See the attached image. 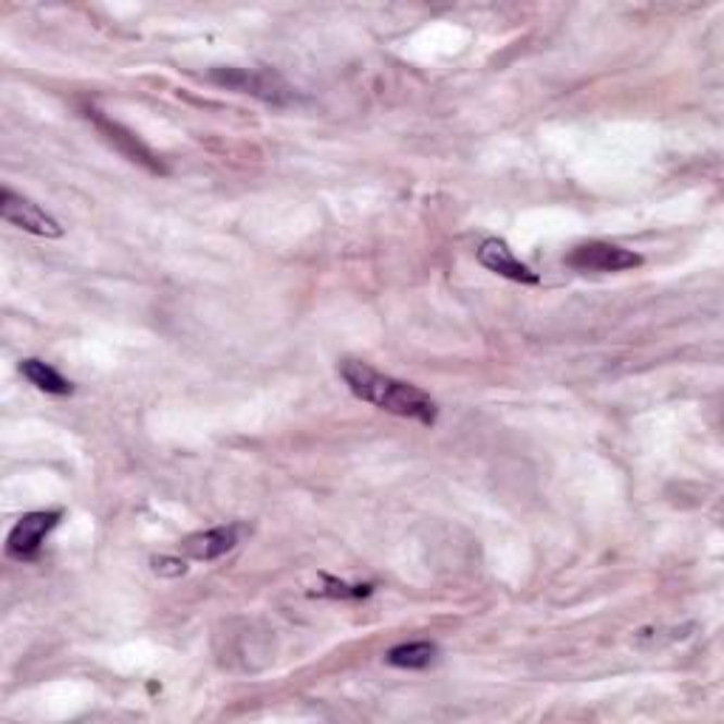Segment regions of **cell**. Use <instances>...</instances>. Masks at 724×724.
<instances>
[{
    "label": "cell",
    "mask_w": 724,
    "mask_h": 724,
    "mask_svg": "<svg viewBox=\"0 0 724 724\" xmlns=\"http://www.w3.org/2000/svg\"><path fill=\"white\" fill-rule=\"evenodd\" d=\"M153 572H157V575L178 577V575H185L187 566H185V561H176V558H153Z\"/></svg>",
    "instance_id": "11"
},
{
    "label": "cell",
    "mask_w": 724,
    "mask_h": 724,
    "mask_svg": "<svg viewBox=\"0 0 724 724\" xmlns=\"http://www.w3.org/2000/svg\"><path fill=\"white\" fill-rule=\"evenodd\" d=\"M340 377L357 399L377 405L379 411H388L394 416H402V420H416L422 425H436V420H439V408L422 388L388 377V374H379L365 362L342 360Z\"/></svg>",
    "instance_id": "1"
},
{
    "label": "cell",
    "mask_w": 724,
    "mask_h": 724,
    "mask_svg": "<svg viewBox=\"0 0 724 724\" xmlns=\"http://www.w3.org/2000/svg\"><path fill=\"white\" fill-rule=\"evenodd\" d=\"M436 653H439V648L434 646V642H427V639H420V642H405V646H397L388 651V665L394 667H408V671H422V667H427L430 662L436 660Z\"/></svg>",
    "instance_id": "9"
},
{
    "label": "cell",
    "mask_w": 724,
    "mask_h": 724,
    "mask_svg": "<svg viewBox=\"0 0 724 724\" xmlns=\"http://www.w3.org/2000/svg\"><path fill=\"white\" fill-rule=\"evenodd\" d=\"M478 261L490 272L507 277V280H515V284L535 286L540 280L538 272H533L524 261L512 255V249L507 247L504 241H498V238H487V241L478 247Z\"/></svg>",
    "instance_id": "6"
},
{
    "label": "cell",
    "mask_w": 724,
    "mask_h": 724,
    "mask_svg": "<svg viewBox=\"0 0 724 724\" xmlns=\"http://www.w3.org/2000/svg\"><path fill=\"white\" fill-rule=\"evenodd\" d=\"M0 215H3L12 227L23 229V233L40 235V238H60V235H63V227H60L58 219H51L35 201L23 199L15 190H9V187H3V192H0Z\"/></svg>",
    "instance_id": "5"
},
{
    "label": "cell",
    "mask_w": 724,
    "mask_h": 724,
    "mask_svg": "<svg viewBox=\"0 0 724 724\" xmlns=\"http://www.w3.org/2000/svg\"><path fill=\"white\" fill-rule=\"evenodd\" d=\"M21 374L29 379L35 388H40V391H46V394H54V397H65V394L74 391V385L68 383V379H65L58 369H51L49 362L35 360V357L21 362Z\"/></svg>",
    "instance_id": "8"
},
{
    "label": "cell",
    "mask_w": 724,
    "mask_h": 724,
    "mask_svg": "<svg viewBox=\"0 0 724 724\" xmlns=\"http://www.w3.org/2000/svg\"><path fill=\"white\" fill-rule=\"evenodd\" d=\"M210 79L224 88H233L238 93H249L272 105H284L295 97L291 86L280 74L266 72V68H213Z\"/></svg>",
    "instance_id": "2"
},
{
    "label": "cell",
    "mask_w": 724,
    "mask_h": 724,
    "mask_svg": "<svg viewBox=\"0 0 724 724\" xmlns=\"http://www.w3.org/2000/svg\"><path fill=\"white\" fill-rule=\"evenodd\" d=\"M328 586H332V589H328L326 595H332V597H365V595H371V586H342V583H334V581H328Z\"/></svg>",
    "instance_id": "12"
},
{
    "label": "cell",
    "mask_w": 724,
    "mask_h": 724,
    "mask_svg": "<svg viewBox=\"0 0 724 724\" xmlns=\"http://www.w3.org/2000/svg\"><path fill=\"white\" fill-rule=\"evenodd\" d=\"M235 544H238V526H215V529L185 538L182 552L190 554L192 561H215L221 554H227Z\"/></svg>",
    "instance_id": "7"
},
{
    "label": "cell",
    "mask_w": 724,
    "mask_h": 724,
    "mask_svg": "<svg viewBox=\"0 0 724 724\" xmlns=\"http://www.w3.org/2000/svg\"><path fill=\"white\" fill-rule=\"evenodd\" d=\"M97 125H100L102 134H108V139H111V142L120 145L122 150H125V145H130V148H134V153H136V162H150V159H153V157H150L148 148H142V145L136 142L134 134H128V130H122L120 125H114V122L97 120Z\"/></svg>",
    "instance_id": "10"
},
{
    "label": "cell",
    "mask_w": 724,
    "mask_h": 724,
    "mask_svg": "<svg viewBox=\"0 0 724 724\" xmlns=\"http://www.w3.org/2000/svg\"><path fill=\"white\" fill-rule=\"evenodd\" d=\"M63 519V512L51 510V512H29V515H23L15 526H12V533L7 538V554L9 558H15V561H35L40 549L46 544V535L54 529Z\"/></svg>",
    "instance_id": "4"
},
{
    "label": "cell",
    "mask_w": 724,
    "mask_h": 724,
    "mask_svg": "<svg viewBox=\"0 0 724 724\" xmlns=\"http://www.w3.org/2000/svg\"><path fill=\"white\" fill-rule=\"evenodd\" d=\"M566 263L577 272H625L642 266V255H637L634 249L617 247V244L606 241H589L575 247L566 255Z\"/></svg>",
    "instance_id": "3"
}]
</instances>
